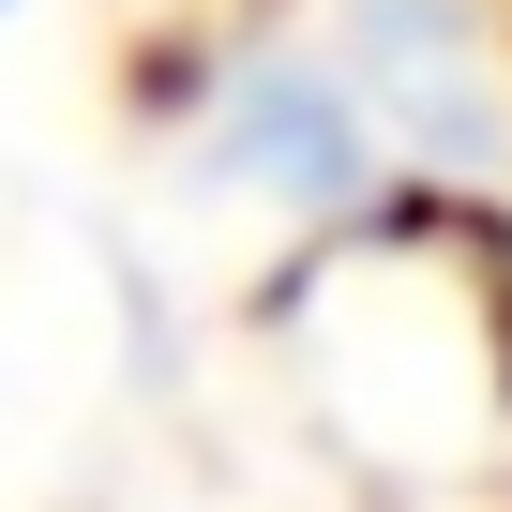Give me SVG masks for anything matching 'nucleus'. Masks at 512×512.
I'll use <instances>...</instances> for the list:
<instances>
[{"instance_id":"obj_1","label":"nucleus","mask_w":512,"mask_h":512,"mask_svg":"<svg viewBox=\"0 0 512 512\" xmlns=\"http://www.w3.org/2000/svg\"><path fill=\"white\" fill-rule=\"evenodd\" d=\"M226 166L272 181V196H302V211H347V196L377 181L362 91L317 76V61H241V76H226Z\"/></svg>"},{"instance_id":"obj_2","label":"nucleus","mask_w":512,"mask_h":512,"mask_svg":"<svg viewBox=\"0 0 512 512\" xmlns=\"http://www.w3.org/2000/svg\"><path fill=\"white\" fill-rule=\"evenodd\" d=\"M362 91H377V136H422V151H482V46L452 31V0H362Z\"/></svg>"}]
</instances>
